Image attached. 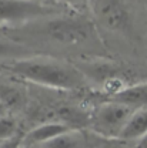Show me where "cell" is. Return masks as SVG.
<instances>
[{"label":"cell","mask_w":147,"mask_h":148,"mask_svg":"<svg viewBox=\"0 0 147 148\" xmlns=\"http://www.w3.org/2000/svg\"><path fill=\"white\" fill-rule=\"evenodd\" d=\"M96 20L110 32H127L131 27L130 10L124 0H90Z\"/></svg>","instance_id":"5b68a950"},{"label":"cell","mask_w":147,"mask_h":148,"mask_svg":"<svg viewBox=\"0 0 147 148\" xmlns=\"http://www.w3.org/2000/svg\"><path fill=\"white\" fill-rule=\"evenodd\" d=\"M136 107L126 103L110 100L100 104L90 117V127L100 137L107 140H119Z\"/></svg>","instance_id":"7a4b0ae2"},{"label":"cell","mask_w":147,"mask_h":148,"mask_svg":"<svg viewBox=\"0 0 147 148\" xmlns=\"http://www.w3.org/2000/svg\"><path fill=\"white\" fill-rule=\"evenodd\" d=\"M0 148H23V137L16 135L12 140H7L4 143H0Z\"/></svg>","instance_id":"7c38bea8"},{"label":"cell","mask_w":147,"mask_h":148,"mask_svg":"<svg viewBox=\"0 0 147 148\" xmlns=\"http://www.w3.org/2000/svg\"><path fill=\"white\" fill-rule=\"evenodd\" d=\"M147 134V106L137 107L131 114L126 127L123 128L119 140L124 143L139 141Z\"/></svg>","instance_id":"52a82bcc"},{"label":"cell","mask_w":147,"mask_h":148,"mask_svg":"<svg viewBox=\"0 0 147 148\" xmlns=\"http://www.w3.org/2000/svg\"><path fill=\"white\" fill-rule=\"evenodd\" d=\"M39 33L61 44L79 46L92 40L94 29L90 21L83 18L55 17L43 23V26L39 29Z\"/></svg>","instance_id":"3957f363"},{"label":"cell","mask_w":147,"mask_h":148,"mask_svg":"<svg viewBox=\"0 0 147 148\" xmlns=\"http://www.w3.org/2000/svg\"><path fill=\"white\" fill-rule=\"evenodd\" d=\"M41 148H84V135L77 128H72L53 140L40 145Z\"/></svg>","instance_id":"9c48e42d"},{"label":"cell","mask_w":147,"mask_h":148,"mask_svg":"<svg viewBox=\"0 0 147 148\" xmlns=\"http://www.w3.org/2000/svg\"><path fill=\"white\" fill-rule=\"evenodd\" d=\"M134 148H147V134L141 140H139V141L136 143V147Z\"/></svg>","instance_id":"5bb4252c"},{"label":"cell","mask_w":147,"mask_h":148,"mask_svg":"<svg viewBox=\"0 0 147 148\" xmlns=\"http://www.w3.org/2000/svg\"><path fill=\"white\" fill-rule=\"evenodd\" d=\"M9 73L27 81L57 90H77L84 86V77L74 67L43 57L19 58L6 66Z\"/></svg>","instance_id":"6da1fadb"},{"label":"cell","mask_w":147,"mask_h":148,"mask_svg":"<svg viewBox=\"0 0 147 148\" xmlns=\"http://www.w3.org/2000/svg\"><path fill=\"white\" fill-rule=\"evenodd\" d=\"M33 51L30 49H26L20 44L16 43H10V41H3L0 40V58H26V57H32Z\"/></svg>","instance_id":"30bf717a"},{"label":"cell","mask_w":147,"mask_h":148,"mask_svg":"<svg viewBox=\"0 0 147 148\" xmlns=\"http://www.w3.org/2000/svg\"><path fill=\"white\" fill-rule=\"evenodd\" d=\"M17 135V123L10 115H0V143L12 140Z\"/></svg>","instance_id":"8fae6325"},{"label":"cell","mask_w":147,"mask_h":148,"mask_svg":"<svg viewBox=\"0 0 147 148\" xmlns=\"http://www.w3.org/2000/svg\"><path fill=\"white\" fill-rule=\"evenodd\" d=\"M7 111H9V108L6 107V104L0 100V115H6L7 114Z\"/></svg>","instance_id":"9a60e30c"},{"label":"cell","mask_w":147,"mask_h":148,"mask_svg":"<svg viewBox=\"0 0 147 148\" xmlns=\"http://www.w3.org/2000/svg\"><path fill=\"white\" fill-rule=\"evenodd\" d=\"M66 123H46L41 125H37L36 128H33L30 132H27V135L23 138V147H29V145H41L50 140H53L55 137L72 130Z\"/></svg>","instance_id":"8992f818"},{"label":"cell","mask_w":147,"mask_h":148,"mask_svg":"<svg viewBox=\"0 0 147 148\" xmlns=\"http://www.w3.org/2000/svg\"><path fill=\"white\" fill-rule=\"evenodd\" d=\"M57 13L55 7L39 0H0V24H20Z\"/></svg>","instance_id":"277c9868"},{"label":"cell","mask_w":147,"mask_h":148,"mask_svg":"<svg viewBox=\"0 0 147 148\" xmlns=\"http://www.w3.org/2000/svg\"><path fill=\"white\" fill-rule=\"evenodd\" d=\"M111 100L126 103L136 108L147 106V83H139L134 86H129L123 90H119L111 94Z\"/></svg>","instance_id":"ba28073f"},{"label":"cell","mask_w":147,"mask_h":148,"mask_svg":"<svg viewBox=\"0 0 147 148\" xmlns=\"http://www.w3.org/2000/svg\"><path fill=\"white\" fill-rule=\"evenodd\" d=\"M60 1L72 9H84L87 4H90V0H60Z\"/></svg>","instance_id":"4fadbf2b"}]
</instances>
